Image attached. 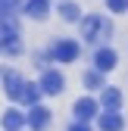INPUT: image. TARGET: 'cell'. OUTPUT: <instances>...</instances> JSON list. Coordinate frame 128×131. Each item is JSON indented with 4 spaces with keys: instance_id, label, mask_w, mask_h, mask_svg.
<instances>
[{
    "instance_id": "1",
    "label": "cell",
    "mask_w": 128,
    "mask_h": 131,
    "mask_svg": "<svg viewBox=\"0 0 128 131\" xmlns=\"http://www.w3.org/2000/svg\"><path fill=\"white\" fill-rule=\"evenodd\" d=\"M81 35L88 41H103V38H109V22L100 19V16H88L81 22Z\"/></svg>"
},
{
    "instance_id": "2",
    "label": "cell",
    "mask_w": 128,
    "mask_h": 131,
    "mask_svg": "<svg viewBox=\"0 0 128 131\" xmlns=\"http://www.w3.org/2000/svg\"><path fill=\"white\" fill-rule=\"evenodd\" d=\"M72 112H75V119L81 122V125H88V122L100 112V106H97V100H91V97H81V100L75 103V109H72Z\"/></svg>"
},
{
    "instance_id": "3",
    "label": "cell",
    "mask_w": 128,
    "mask_h": 131,
    "mask_svg": "<svg viewBox=\"0 0 128 131\" xmlns=\"http://www.w3.org/2000/svg\"><path fill=\"white\" fill-rule=\"evenodd\" d=\"M44 94H50V97H56L59 91H62V75L56 72V69H47L44 75H41V84H38Z\"/></svg>"
},
{
    "instance_id": "4",
    "label": "cell",
    "mask_w": 128,
    "mask_h": 131,
    "mask_svg": "<svg viewBox=\"0 0 128 131\" xmlns=\"http://www.w3.org/2000/svg\"><path fill=\"white\" fill-rule=\"evenodd\" d=\"M116 50H109V47H100L97 50V56H94V66H97V72L100 75H106V72H113L116 69Z\"/></svg>"
},
{
    "instance_id": "5",
    "label": "cell",
    "mask_w": 128,
    "mask_h": 131,
    "mask_svg": "<svg viewBox=\"0 0 128 131\" xmlns=\"http://www.w3.org/2000/svg\"><path fill=\"white\" fill-rule=\"evenodd\" d=\"M25 122L35 131H44L47 125H50V109H47V106H31V112L25 116Z\"/></svg>"
},
{
    "instance_id": "6",
    "label": "cell",
    "mask_w": 128,
    "mask_h": 131,
    "mask_svg": "<svg viewBox=\"0 0 128 131\" xmlns=\"http://www.w3.org/2000/svg\"><path fill=\"white\" fill-rule=\"evenodd\" d=\"M53 59L56 62H72V59H78V44L75 41H59L53 47Z\"/></svg>"
},
{
    "instance_id": "7",
    "label": "cell",
    "mask_w": 128,
    "mask_h": 131,
    "mask_svg": "<svg viewBox=\"0 0 128 131\" xmlns=\"http://www.w3.org/2000/svg\"><path fill=\"white\" fill-rule=\"evenodd\" d=\"M122 128H125V122H122V116H119V112L106 109L103 116H100V131H122Z\"/></svg>"
},
{
    "instance_id": "8",
    "label": "cell",
    "mask_w": 128,
    "mask_h": 131,
    "mask_svg": "<svg viewBox=\"0 0 128 131\" xmlns=\"http://www.w3.org/2000/svg\"><path fill=\"white\" fill-rule=\"evenodd\" d=\"M22 125H25V116H22L19 109H6L3 112V128L6 131H19Z\"/></svg>"
},
{
    "instance_id": "9",
    "label": "cell",
    "mask_w": 128,
    "mask_h": 131,
    "mask_svg": "<svg viewBox=\"0 0 128 131\" xmlns=\"http://www.w3.org/2000/svg\"><path fill=\"white\" fill-rule=\"evenodd\" d=\"M59 16L66 22H78V19H81V9H78L75 0H62V3H59Z\"/></svg>"
},
{
    "instance_id": "10",
    "label": "cell",
    "mask_w": 128,
    "mask_h": 131,
    "mask_svg": "<svg viewBox=\"0 0 128 131\" xmlns=\"http://www.w3.org/2000/svg\"><path fill=\"white\" fill-rule=\"evenodd\" d=\"M22 88H25V81L9 72L6 75V97H9V100H19V97H22Z\"/></svg>"
},
{
    "instance_id": "11",
    "label": "cell",
    "mask_w": 128,
    "mask_h": 131,
    "mask_svg": "<svg viewBox=\"0 0 128 131\" xmlns=\"http://www.w3.org/2000/svg\"><path fill=\"white\" fill-rule=\"evenodd\" d=\"M47 9H50V0H28V3H25V13L35 16V19H44Z\"/></svg>"
},
{
    "instance_id": "12",
    "label": "cell",
    "mask_w": 128,
    "mask_h": 131,
    "mask_svg": "<svg viewBox=\"0 0 128 131\" xmlns=\"http://www.w3.org/2000/svg\"><path fill=\"white\" fill-rule=\"evenodd\" d=\"M103 106L113 109V112H119V106H122V94H119L116 88H103Z\"/></svg>"
},
{
    "instance_id": "13",
    "label": "cell",
    "mask_w": 128,
    "mask_h": 131,
    "mask_svg": "<svg viewBox=\"0 0 128 131\" xmlns=\"http://www.w3.org/2000/svg\"><path fill=\"white\" fill-rule=\"evenodd\" d=\"M13 38H19V25H16L13 19H0V44L13 41Z\"/></svg>"
},
{
    "instance_id": "14",
    "label": "cell",
    "mask_w": 128,
    "mask_h": 131,
    "mask_svg": "<svg viewBox=\"0 0 128 131\" xmlns=\"http://www.w3.org/2000/svg\"><path fill=\"white\" fill-rule=\"evenodd\" d=\"M38 97H41V88L25 81V88H22V97H19V100H22V103H31V106H38Z\"/></svg>"
},
{
    "instance_id": "15",
    "label": "cell",
    "mask_w": 128,
    "mask_h": 131,
    "mask_svg": "<svg viewBox=\"0 0 128 131\" xmlns=\"http://www.w3.org/2000/svg\"><path fill=\"white\" fill-rule=\"evenodd\" d=\"M19 3L22 0H0V19H9V16L19 9Z\"/></svg>"
},
{
    "instance_id": "16",
    "label": "cell",
    "mask_w": 128,
    "mask_h": 131,
    "mask_svg": "<svg viewBox=\"0 0 128 131\" xmlns=\"http://www.w3.org/2000/svg\"><path fill=\"white\" fill-rule=\"evenodd\" d=\"M0 50H3L6 56H19L22 53V44H19V38H13V41H3V44H0Z\"/></svg>"
},
{
    "instance_id": "17",
    "label": "cell",
    "mask_w": 128,
    "mask_h": 131,
    "mask_svg": "<svg viewBox=\"0 0 128 131\" xmlns=\"http://www.w3.org/2000/svg\"><path fill=\"white\" fill-rule=\"evenodd\" d=\"M84 84H88V88H103V75H100L97 69L88 72V75H84Z\"/></svg>"
},
{
    "instance_id": "18",
    "label": "cell",
    "mask_w": 128,
    "mask_h": 131,
    "mask_svg": "<svg viewBox=\"0 0 128 131\" xmlns=\"http://www.w3.org/2000/svg\"><path fill=\"white\" fill-rule=\"evenodd\" d=\"M106 6L113 9V13H125L128 9V0H106Z\"/></svg>"
},
{
    "instance_id": "19",
    "label": "cell",
    "mask_w": 128,
    "mask_h": 131,
    "mask_svg": "<svg viewBox=\"0 0 128 131\" xmlns=\"http://www.w3.org/2000/svg\"><path fill=\"white\" fill-rule=\"evenodd\" d=\"M69 131H91V125H81V122H75V125H72Z\"/></svg>"
}]
</instances>
